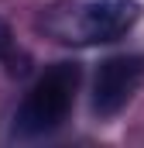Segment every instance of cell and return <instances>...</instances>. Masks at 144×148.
<instances>
[{
    "label": "cell",
    "instance_id": "1",
    "mask_svg": "<svg viewBox=\"0 0 144 148\" xmlns=\"http://www.w3.org/2000/svg\"><path fill=\"white\" fill-rule=\"evenodd\" d=\"M137 17V0H52L38 14V31L55 45L89 48L124 38Z\"/></svg>",
    "mask_w": 144,
    "mask_h": 148
},
{
    "label": "cell",
    "instance_id": "2",
    "mask_svg": "<svg viewBox=\"0 0 144 148\" xmlns=\"http://www.w3.org/2000/svg\"><path fill=\"white\" fill-rule=\"evenodd\" d=\"M79 66L75 62H55L35 79V86L24 93L21 107L14 114V134L17 138H41L65 124L75 107L79 93Z\"/></svg>",
    "mask_w": 144,
    "mask_h": 148
},
{
    "label": "cell",
    "instance_id": "3",
    "mask_svg": "<svg viewBox=\"0 0 144 148\" xmlns=\"http://www.w3.org/2000/svg\"><path fill=\"white\" fill-rule=\"evenodd\" d=\"M144 86V55L141 52H124L110 55L100 62L93 79V114L100 121H110L124 110Z\"/></svg>",
    "mask_w": 144,
    "mask_h": 148
},
{
    "label": "cell",
    "instance_id": "4",
    "mask_svg": "<svg viewBox=\"0 0 144 148\" xmlns=\"http://www.w3.org/2000/svg\"><path fill=\"white\" fill-rule=\"evenodd\" d=\"M10 48H14V35H10V28H7V21L0 17V59H3V55H7Z\"/></svg>",
    "mask_w": 144,
    "mask_h": 148
}]
</instances>
